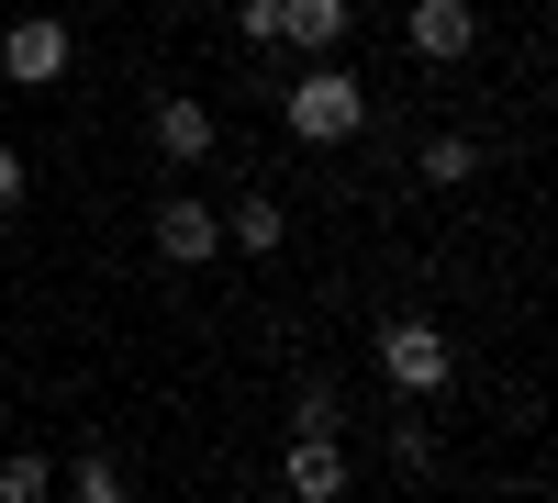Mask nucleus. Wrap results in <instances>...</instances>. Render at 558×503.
I'll use <instances>...</instances> for the list:
<instances>
[{
	"label": "nucleus",
	"mask_w": 558,
	"mask_h": 503,
	"mask_svg": "<svg viewBox=\"0 0 558 503\" xmlns=\"http://www.w3.org/2000/svg\"><path fill=\"white\" fill-rule=\"evenodd\" d=\"M279 112H291L302 146H357V134H368V89H357V68H336V57H302V79L279 89Z\"/></svg>",
	"instance_id": "nucleus-1"
},
{
	"label": "nucleus",
	"mask_w": 558,
	"mask_h": 503,
	"mask_svg": "<svg viewBox=\"0 0 558 503\" xmlns=\"http://www.w3.org/2000/svg\"><path fill=\"white\" fill-rule=\"evenodd\" d=\"M380 381H391V403H436V392L458 381L447 325H425V313H391V325H380Z\"/></svg>",
	"instance_id": "nucleus-2"
},
{
	"label": "nucleus",
	"mask_w": 558,
	"mask_h": 503,
	"mask_svg": "<svg viewBox=\"0 0 558 503\" xmlns=\"http://www.w3.org/2000/svg\"><path fill=\"white\" fill-rule=\"evenodd\" d=\"M146 247H157L168 268H213V258H223V213L191 202V191H168V202L146 213Z\"/></svg>",
	"instance_id": "nucleus-3"
},
{
	"label": "nucleus",
	"mask_w": 558,
	"mask_h": 503,
	"mask_svg": "<svg viewBox=\"0 0 558 503\" xmlns=\"http://www.w3.org/2000/svg\"><path fill=\"white\" fill-rule=\"evenodd\" d=\"M146 146H157L168 168H202V157L223 146V123H213V101H191V89H168V101L146 112Z\"/></svg>",
	"instance_id": "nucleus-4"
},
{
	"label": "nucleus",
	"mask_w": 558,
	"mask_h": 503,
	"mask_svg": "<svg viewBox=\"0 0 558 503\" xmlns=\"http://www.w3.org/2000/svg\"><path fill=\"white\" fill-rule=\"evenodd\" d=\"M402 45H413L425 68H458V57L481 45V12H470V0H413V12H402Z\"/></svg>",
	"instance_id": "nucleus-5"
},
{
	"label": "nucleus",
	"mask_w": 558,
	"mask_h": 503,
	"mask_svg": "<svg viewBox=\"0 0 558 503\" xmlns=\"http://www.w3.org/2000/svg\"><path fill=\"white\" fill-rule=\"evenodd\" d=\"M0 79H23V89H57V79H68V23H57V12L12 23V34H0Z\"/></svg>",
	"instance_id": "nucleus-6"
},
{
	"label": "nucleus",
	"mask_w": 558,
	"mask_h": 503,
	"mask_svg": "<svg viewBox=\"0 0 558 503\" xmlns=\"http://www.w3.org/2000/svg\"><path fill=\"white\" fill-rule=\"evenodd\" d=\"M279 481H291L302 503H336V492H347V447L324 436V426H302V436H291V459H279Z\"/></svg>",
	"instance_id": "nucleus-7"
},
{
	"label": "nucleus",
	"mask_w": 558,
	"mask_h": 503,
	"mask_svg": "<svg viewBox=\"0 0 558 503\" xmlns=\"http://www.w3.org/2000/svg\"><path fill=\"white\" fill-rule=\"evenodd\" d=\"M357 34V0H279V45H302V57H336Z\"/></svg>",
	"instance_id": "nucleus-8"
},
{
	"label": "nucleus",
	"mask_w": 558,
	"mask_h": 503,
	"mask_svg": "<svg viewBox=\"0 0 558 503\" xmlns=\"http://www.w3.org/2000/svg\"><path fill=\"white\" fill-rule=\"evenodd\" d=\"M279 236H291V213H279V202H268V191H246V202H235V213H223V247H235V258H268V247H279Z\"/></svg>",
	"instance_id": "nucleus-9"
},
{
	"label": "nucleus",
	"mask_w": 558,
	"mask_h": 503,
	"mask_svg": "<svg viewBox=\"0 0 558 503\" xmlns=\"http://www.w3.org/2000/svg\"><path fill=\"white\" fill-rule=\"evenodd\" d=\"M413 168H425V191H470V179H481V146H470V134H425V157H413Z\"/></svg>",
	"instance_id": "nucleus-10"
},
{
	"label": "nucleus",
	"mask_w": 558,
	"mask_h": 503,
	"mask_svg": "<svg viewBox=\"0 0 558 503\" xmlns=\"http://www.w3.org/2000/svg\"><path fill=\"white\" fill-rule=\"evenodd\" d=\"M45 492H57V470H45L34 447H12V459H0V503H45Z\"/></svg>",
	"instance_id": "nucleus-11"
},
{
	"label": "nucleus",
	"mask_w": 558,
	"mask_h": 503,
	"mask_svg": "<svg viewBox=\"0 0 558 503\" xmlns=\"http://www.w3.org/2000/svg\"><path fill=\"white\" fill-rule=\"evenodd\" d=\"M68 492H78V503H123V459H101V447H89V459L68 470Z\"/></svg>",
	"instance_id": "nucleus-12"
},
{
	"label": "nucleus",
	"mask_w": 558,
	"mask_h": 503,
	"mask_svg": "<svg viewBox=\"0 0 558 503\" xmlns=\"http://www.w3.org/2000/svg\"><path fill=\"white\" fill-rule=\"evenodd\" d=\"M391 470H402V481H436V447L413 436V426H391Z\"/></svg>",
	"instance_id": "nucleus-13"
},
{
	"label": "nucleus",
	"mask_w": 558,
	"mask_h": 503,
	"mask_svg": "<svg viewBox=\"0 0 558 503\" xmlns=\"http://www.w3.org/2000/svg\"><path fill=\"white\" fill-rule=\"evenodd\" d=\"M235 34H246L257 57H268V45H279V0H235Z\"/></svg>",
	"instance_id": "nucleus-14"
},
{
	"label": "nucleus",
	"mask_w": 558,
	"mask_h": 503,
	"mask_svg": "<svg viewBox=\"0 0 558 503\" xmlns=\"http://www.w3.org/2000/svg\"><path fill=\"white\" fill-rule=\"evenodd\" d=\"M302 426L336 436V426H347V392H336V381H313V392H302Z\"/></svg>",
	"instance_id": "nucleus-15"
},
{
	"label": "nucleus",
	"mask_w": 558,
	"mask_h": 503,
	"mask_svg": "<svg viewBox=\"0 0 558 503\" xmlns=\"http://www.w3.org/2000/svg\"><path fill=\"white\" fill-rule=\"evenodd\" d=\"M23 191H34V168H23V146H0V213H12Z\"/></svg>",
	"instance_id": "nucleus-16"
}]
</instances>
